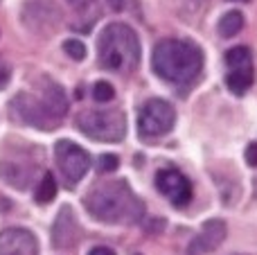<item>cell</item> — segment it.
I'll use <instances>...</instances> for the list:
<instances>
[{"label":"cell","mask_w":257,"mask_h":255,"mask_svg":"<svg viewBox=\"0 0 257 255\" xmlns=\"http://www.w3.org/2000/svg\"><path fill=\"white\" fill-rule=\"evenodd\" d=\"M84 206L104 224H133L142 217L145 206L126 181H102L86 192Z\"/></svg>","instance_id":"obj_1"},{"label":"cell","mask_w":257,"mask_h":255,"mask_svg":"<svg viewBox=\"0 0 257 255\" xmlns=\"http://www.w3.org/2000/svg\"><path fill=\"white\" fill-rule=\"evenodd\" d=\"M151 68H154V72L160 79L169 81V84L185 86L192 84L201 75L203 52L192 41L165 39L154 48Z\"/></svg>","instance_id":"obj_2"},{"label":"cell","mask_w":257,"mask_h":255,"mask_svg":"<svg viewBox=\"0 0 257 255\" xmlns=\"http://www.w3.org/2000/svg\"><path fill=\"white\" fill-rule=\"evenodd\" d=\"M99 66L113 72H131L140 61V43L136 32L124 23H111L97 41Z\"/></svg>","instance_id":"obj_3"},{"label":"cell","mask_w":257,"mask_h":255,"mask_svg":"<svg viewBox=\"0 0 257 255\" xmlns=\"http://www.w3.org/2000/svg\"><path fill=\"white\" fill-rule=\"evenodd\" d=\"M75 126L90 140H99V143H117L126 136V117L117 108L81 111L75 117Z\"/></svg>","instance_id":"obj_4"},{"label":"cell","mask_w":257,"mask_h":255,"mask_svg":"<svg viewBox=\"0 0 257 255\" xmlns=\"http://www.w3.org/2000/svg\"><path fill=\"white\" fill-rule=\"evenodd\" d=\"M174 122H176V111L172 104L154 97L142 104L140 115H138V131L142 138H160L172 131Z\"/></svg>","instance_id":"obj_5"},{"label":"cell","mask_w":257,"mask_h":255,"mask_svg":"<svg viewBox=\"0 0 257 255\" xmlns=\"http://www.w3.org/2000/svg\"><path fill=\"white\" fill-rule=\"evenodd\" d=\"M54 158H57V165L61 170L63 179L68 181V185L79 183L86 176V172L90 170L88 152L81 149L79 145H75L72 140H59L54 145Z\"/></svg>","instance_id":"obj_6"},{"label":"cell","mask_w":257,"mask_h":255,"mask_svg":"<svg viewBox=\"0 0 257 255\" xmlns=\"http://www.w3.org/2000/svg\"><path fill=\"white\" fill-rule=\"evenodd\" d=\"M12 108L21 122L36 126V129H41V131H45V129L52 131V129H57V124H59V120L45 108V104L41 102L39 97H34L32 93H18L12 102Z\"/></svg>","instance_id":"obj_7"},{"label":"cell","mask_w":257,"mask_h":255,"mask_svg":"<svg viewBox=\"0 0 257 255\" xmlns=\"http://www.w3.org/2000/svg\"><path fill=\"white\" fill-rule=\"evenodd\" d=\"M156 188H158V192L165 194L176 208H183L192 201L190 181H187L178 170H174V167L160 170L158 174H156Z\"/></svg>","instance_id":"obj_8"},{"label":"cell","mask_w":257,"mask_h":255,"mask_svg":"<svg viewBox=\"0 0 257 255\" xmlns=\"http://www.w3.org/2000/svg\"><path fill=\"white\" fill-rule=\"evenodd\" d=\"M79 239L81 228L75 217V210L70 206H63L52 226V246L59 248V251H68V248H75Z\"/></svg>","instance_id":"obj_9"},{"label":"cell","mask_w":257,"mask_h":255,"mask_svg":"<svg viewBox=\"0 0 257 255\" xmlns=\"http://www.w3.org/2000/svg\"><path fill=\"white\" fill-rule=\"evenodd\" d=\"M226 224L221 219H208L201 226L199 235H194V239L187 246V255H205L214 248L221 246V242L226 239Z\"/></svg>","instance_id":"obj_10"},{"label":"cell","mask_w":257,"mask_h":255,"mask_svg":"<svg viewBox=\"0 0 257 255\" xmlns=\"http://www.w3.org/2000/svg\"><path fill=\"white\" fill-rule=\"evenodd\" d=\"M0 255H39V242L27 228H5L0 233Z\"/></svg>","instance_id":"obj_11"},{"label":"cell","mask_w":257,"mask_h":255,"mask_svg":"<svg viewBox=\"0 0 257 255\" xmlns=\"http://www.w3.org/2000/svg\"><path fill=\"white\" fill-rule=\"evenodd\" d=\"M41 84H43V88H41L39 99L45 104V108H48L57 120H61L68 111V99H66V95H63V88L59 84H54L52 79H48V77L41 79Z\"/></svg>","instance_id":"obj_12"},{"label":"cell","mask_w":257,"mask_h":255,"mask_svg":"<svg viewBox=\"0 0 257 255\" xmlns=\"http://www.w3.org/2000/svg\"><path fill=\"white\" fill-rule=\"evenodd\" d=\"M0 176L5 179V183L14 185L18 190H25L30 185V179L34 176V167H21L18 163H0Z\"/></svg>","instance_id":"obj_13"},{"label":"cell","mask_w":257,"mask_h":255,"mask_svg":"<svg viewBox=\"0 0 257 255\" xmlns=\"http://www.w3.org/2000/svg\"><path fill=\"white\" fill-rule=\"evenodd\" d=\"M255 81V72L253 66H246V68H230V72L226 75V84L228 88L232 90L235 95H244L246 90L253 86Z\"/></svg>","instance_id":"obj_14"},{"label":"cell","mask_w":257,"mask_h":255,"mask_svg":"<svg viewBox=\"0 0 257 255\" xmlns=\"http://www.w3.org/2000/svg\"><path fill=\"white\" fill-rule=\"evenodd\" d=\"M241 27H244V16H241L239 12H228V14H223L221 16L217 30H219V34H221L223 39H230V36L239 34Z\"/></svg>","instance_id":"obj_15"},{"label":"cell","mask_w":257,"mask_h":255,"mask_svg":"<svg viewBox=\"0 0 257 255\" xmlns=\"http://www.w3.org/2000/svg\"><path fill=\"white\" fill-rule=\"evenodd\" d=\"M57 197V181H54V176L50 174V172H45V176L39 181V188H36V203H41V206H45V203H50L52 199Z\"/></svg>","instance_id":"obj_16"},{"label":"cell","mask_w":257,"mask_h":255,"mask_svg":"<svg viewBox=\"0 0 257 255\" xmlns=\"http://www.w3.org/2000/svg\"><path fill=\"white\" fill-rule=\"evenodd\" d=\"M68 5H70L72 9H75V14L79 18H86V25H93L95 18H97L99 9H97V0H68Z\"/></svg>","instance_id":"obj_17"},{"label":"cell","mask_w":257,"mask_h":255,"mask_svg":"<svg viewBox=\"0 0 257 255\" xmlns=\"http://www.w3.org/2000/svg\"><path fill=\"white\" fill-rule=\"evenodd\" d=\"M226 66H228V68H246V66H253V54H250V50L244 48V45L230 48V50L226 52Z\"/></svg>","instance_id":"obj_18"},{"label":"cell","mask_w":257,"mask_h":255,"mask_svg":"<svg viewBox=\"0 0 257 255\" xmlns=\"http://www.w3.org/2000/svg\"><path fill=\"white\" fill-rule=\"evenodd\" d=\"M93 97L97 99V102H111V99L115 97V90H113V86L108 84V81H97V84L93 86Z\"/></svg>","instance_id":"obj_19"},{"label":"cell","mask_w":257,"mask_h":255,"mask_svg":"<svg viewBox=\"0 0 257 255\" xmlns=\"http://www.w3.org/2000/svg\"><path fill=\"white\" fill-rule=\"evenodd\" d=\"M63 50H66V52L70 54V59H75V61H81V59L86 57V45L77 39H68L66 43H63Z\"/></svg>","instance_id":"obj_20"},{"label":"cell","mask_w":257,"mask_h":255,"mask_svg":"<svg viewBox=\"0 0 257 255\" xmlns=\"http://www.w3.org/2000/svg\"><path fill=\"white\" fill-rule=\"evenodd\" d=\"M117 167H120V158L115 156V154H102L97 161V170L104 172V174H108V172H115Z\"/></svg>","instance_id":"obj_21"},{"label":"cell","mask_w":257,"mask_h":255,"mask_svg":"<svg viewBox=\"0 0 257 255\" xmlns=\"http://www.w3.org/2000/svg\"><path fill=\"white\" fill-rule=\"evenodd\" d=\"M163 228H165V221L160 219V217H154V219H149V221L145 224V230H147V233H154V235H158Z\"/></svg>","instance_id":"obj_22"},{"label":"cell","mask_w":257,"mask_h":255,"mask_svg":"<svg viewBox=\"0 0 257 255\" xmlns=\"http://www.w3.org/2000/svg\"><path fill=\"white\" fill-rule=\"evenodd\" d=\"M246 163H248L250 167H257V140L255 143H250L248 147H246Z\"/></svg>","instance_id":"obj_23"},{"label":"cell","mask_w":257,"mask_h":255,"mask_svg":"<svg viewBox=\"0 0 257 255\" xmlns=\"http://www.w3.org/2000/svg\"><path fill=\"white\" fill-rule=\"evenodd\" d=\"M7 81H9V68L5 66L3 61H0V90L7 86Z\"/></svg>","instance_id":"obj_24"},{"label":"cell","mask_w":257,"mask_h":255,"mask_svg":"<svg viewBox=\"0 0 257 255\" xmlns=\"http://www.w3.org/2000/svg\"><path fill=\"white\" fill-rule=\"evenodd\" d=\"M88 255H117L113 248H108V246H95V248H90V253Z\"/></svg>","instance_id":"obj_25"},{"label":"cell","mask_w":257,"mask_h":255,"mask_svg":"<svg viewBox=\"0 0 257 255\" xmlns=\"http://www.w3.org/2000/svg\"><path fill=\"white\" fill-rule=\"evenodd\" d=\"M108 5H111V9H115V12L124 9V0H108Z\"/></svg>","instance_id":"obj_26"},{"label":"cell","mask_w":257,"mask_h":255,"mask_svg":"<svg viewBox=\"0 0 257 255\" xmlns=\"http://www.w3.org/2000/svg\"><path fill=\"white\" fill-rule=\"evenodd\" d=\"M232 3H250V0H232Z\"/></svg>","instance_id":"obj_27"},{"label":"cell","mask_w":257,"mask_h":255,"mask_svg":"<svg viewBox=\"0 0 257 255\" xmlns=\"http://www.w3.org/2000/svg\"><path fill=\"white\" fill-rule=\"evenodd\" d=\"M196 3H201V0H196Z\"/></svg>","instance_id":"obj_28"}]
</instances>
